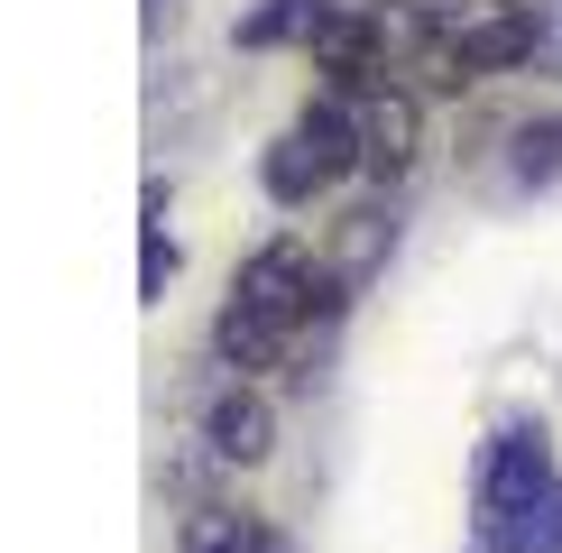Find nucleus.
<instances>
[{"label":"nucleus","instance_id":"nucleus-10","mask_svg":"<svg viewBox=\"0 0 562 553\" xmlns=\"http://www.w3.org/2000/svg\"><path fill=\"white\" fill-rule=\"evenodd\" d=\"M379 249H387V213H379V203L341 213V259H333V276H341V286H360V276L379 268Z\"/></svg>","mask_w":562,"mask_h":553},{"label":"nucleus","instance_id":"nucleus-7","mask_svg":"<svg viewBox=\"0 0 562 553\" xmlns=\"http://www.w3.org/2000/svg\"><path fill=\"white\" fill-rule=\"evenodd\" d=\"M213 341H222V360L249 379V369H277V360H286L295 323H277V314H259V305H240V295H231V305H222V323H213Z\"/></svg>","mask_w":562,"mask_h":553},{"label":"nucleus","instance_id":"nucleus-4","mask_svg":"<svg viewBox=\"0 0 562 553\" xmlns=\"http://www.w3.org/2000/svg\"><path fill=\"white\" fill-rule=\"evenodd\" d=\"M350 129H360V176L396 184L425 148V102L406 83H369V92H350Z\"/></svg>","mask_w":562,"mask_h":553},{"label":"nucleus","instance_id":"nucleus-9","mask_svg":"<svg viewBox=\"0 0 562 553\" xmlns=\"http://www.w3.org/2000/svg\"><path fill=\"white\" fill-rule=\"evenodd\" d=\"M333 19H341L333 0H268V10H249V19H240V46H286V37L314 46Z\"/></svg>","mask_w":562,"mask_h":553},{"label":"nucleus","instance_id":"nucleus-11","mask_svg":"<svg viewBox=\"0 0 562 553\" xmlns=\"http://www.w3.org/2000/svg\"><path fill=\"white\" fill-rule=\"evenodd\" d=\"M517 176L526 184H553L562 176V121H526L517 129Z\"/></svg>","mask_w":562,"mask_h":553},{"label":"nucleus","instance_id":"nucleus-1","mask_svg":"<svg viewBox=\"0 0 562 553\" xmlns=\"http://www.w3.org/2000/svg\"><path fill=\"white\" fill-rule=\"evenodd\" d=\"M360 167V129H350V102H304L295 129L268 148V194L277 203H314L323 184H341Z\"/></svg>","mask_w":562,"mask_h":553},{"label":"nucleus","instance_id":"nucleus-2","mask_svg":"<svg viewBox=\"0 0 562 553\" xmlns=\"http://www.w3.org/2000/svg\"><path fill=\"white\" fill-rule=\"evenodd\" d=\"M425 65H434V83H480V75H507V65H535V10L526 0H471L461 29Z\"/></svg>","mask_w":562,"mask_h":553},{"label":"nucleus","instance_id":"nucleus-13","mask_svg":"<svg viewBox=\"0 0 562 553\" xmlns=\"http://www.w3.org/2000/svg\"><path fill=\"white\" fill-rule=\"evenodd\" d=\"M167 276H176V249H167V222H148V259H138V286H148V295H167Z\"/></svg>","mask_w":562,"mask_h":553},{"label":"nucleus","instance_id":"nucleus-6","mask_svg":"<svg viewBox=\"0 0 562 553\" xmlns=\"http://www.w3.org/2000/svg\"><path fill=\"white\" fill-rule=\"evenodd\" d=\"M535 489H553L544 433H498V443H488V471H480V517H498V507H526Z\"/></svg>","mask_w":562,"mask_h":553},{"label":"nucleus","instance_id":"nucleus-3","mask_svg":"<svg viewBox=\"0 0 562 553\" xmlns=\"http://www.w3.org/2000/svg\"><path fill=\"white\" fill-rule=\"evenodd\" d=\"M333 286H341V276L314 268V249H304V240H268L259 259L240 268V286H231V295H240V305H259V314H277V323H304V314L333 305Z\"/></svg>","mask_w":562,"mask_h":553},{"label":"nucleus","instance_id":"nucleus-8","mask_svg":"<svg viewBox=\"0 0 562 553\" xmlns=\"http://www.w3.org/2000/svg\"><path fill=\"white\" fill-rule=\"evenodd\" d=\"M480 535L498 544V553H562V479H553V489H535L526 507L480 517Z\"/></svg>","mask_w":562,"mask_h":553},{"label":"nucleus","instance_id":"nucleus-12","mask_svg":"<svg viewBox=\"0 0 562 553\" xmlns=\"http://www.w3.org/2000/svg\"><path fill=\"white\" fill-rule=\"evenodd\" d=\"M184 553H249V526L240 517H194L184 526Z\"/></svg>","mask_w":562,"mask_h":553},{"label":"nucleus","instance_id":"nucleus-5","mask_svg":"<svg viewBox=\"0 0 562 553\" xmlns=\"http://www.w3.org/2000/svg\"><path fill=\"white\" fill-rule=\"evenodd\" d=\"M203 443H213L222 461H240V471H249V461H268V452H277V406L259 397V387L231 379L222 397L203 406Z\"/></svg>","mask_w":562,"mask_h":553},{"label":"nucleus","instance_id":"nucleus-14","mask_svg":"<svg viewBox=\"0 0 562 553\" xmlns=\"http://www.w3.org/2000/svg\"><path fill=\"white\" fill-rule=\"evenodd\" d=\"M535 65L562 75V0H535Z\"/></svg>","mask_w":562,"mask_h":553}]
</instances>
